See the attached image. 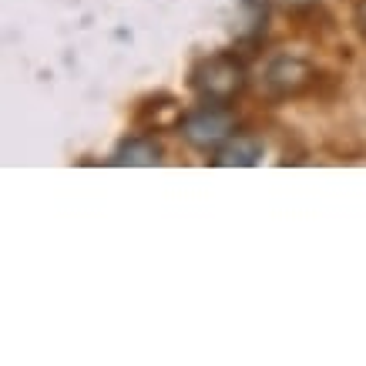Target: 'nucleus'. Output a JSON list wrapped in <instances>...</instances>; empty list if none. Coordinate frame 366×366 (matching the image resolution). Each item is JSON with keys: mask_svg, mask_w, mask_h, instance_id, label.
Returning <instances> with one entry per match:
<instances>
[{"mask_svg": "<svg viewBox=\"0 0 366 366\" xmlns=\"http://www.w3.org/2000/svg\"><path fill=\"white\" fill-rule=\"evenodd\" d=\"M189 84L202 101L229 104V101L239 98L245 88V67H242V61L232 54H212L192 67Z\"/></svg>", "mask_w": 366, "mask_h": 366, "instance_id": "1", "label": "nucleus"}, {"mask_svg": "<svg viewBox=\"0 0 366 366\" xmlns=\"http://www.w3.org/2000/svg\"><path fill=\"white\" fill-rule=\"evenodd\" d=\"M259 162H262V142L255 134H232L212 158V165L219 168H252Z\"/></svg>", "mask_w": 366, "mask_h": 366, "instance_id": "4", "label": "nucleus"}, {"mask_svg": "<svg viewBox=\"0 0 366 366\" xmlns=\"http://www.w3.org/2000/svg\"><path fill=\"white\" fill-rule=\"evenodd\" d=\"M310 78H312V67L302 64L300 57H279L266 71V84L272 94H296V91H302L310 84Z\"/></svg>", "mask_w": 366, "mask_h": 366, "instance_id": "3", "label": "nucleus"}, {"mask_svg": "<svg viewBox=\"0 0 366 366\" xmlns=\"http://www.w3.org/2000/svg\"><path fill=\"white\" fill-rule=\"evenodd\" d=\"M112 162L114 165H158L162 162V144L155 138H124Z\"/></svg>", "mask_w": 366, "mask_h": 366, "instance_id": "5", "label": "nucleus"}, {"mask_svg": "<svg viewBox=\"0 0 366 366\" xmlns=\"http://www.w3.org/2000/svg\"><path fill=\"white\" fill-rule=\"evenodd\" d=\"M360 21H363V31H366V4L360 7Z\"/></svg>", "mask_w": 366, "mask_h": 366, "instance_id": "6", "label": "nucleus"}, {"mask_svg": "<svg viewBox=\"0 0 366 366\" xmlns=\"http://www.w3.org/2000/svg\"><path fill=\"white\" fill-rule=\"evenodd\" d=\"M235 132V114L229 112V104L219 101H202L199 108H192L182 118V138L199 148V152H219Z\"/></svg>", "mask_w": 366, "mask_h": 366, "instance_id": "2", "label": "nucleus"}]
</instances>
